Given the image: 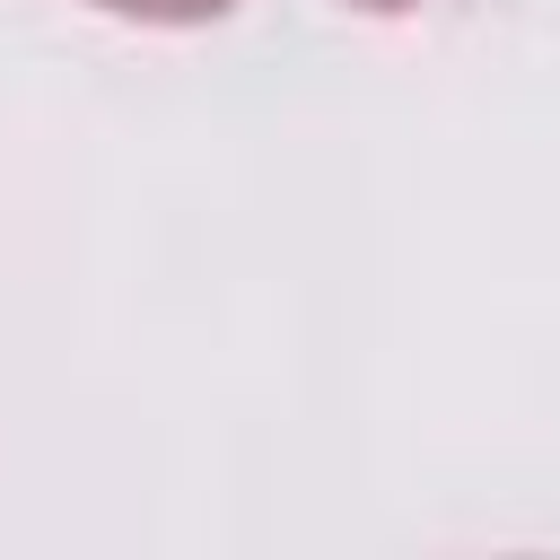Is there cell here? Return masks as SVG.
Returning a JSON list of instances; mask_svg holds the SVG:
<instances>
[{
    "mask_svg": "<svg viewBox=\"0 0 560 560\" xmlns=\"http://www.w3.org/2000/svg\"><path fill=\"white\" fill-rule=\"evenodd\" d=\"M96 9H122V18H149V26H192V18H219L228 0H96Z\"/></svg>",
    "mask_w": 560,
    "mask_h": 560,
    "instance_id": "1",
    "label": "cell"
},
{
    "mask_svg": "<svg viewBox=\"0 0 560 560\" xmlns=\"http://www.w3.org/2000/svg\"><path fill=\"white\" fill-rule=\"evenodd\" d=\"M359 9H385V18H394V9H411V0H359Z\"/></svg>",
    "mask_w": 560,
    "mask_h": 560,
    "instance_id": "2",
    "label": "cell"
}]
</instances>
